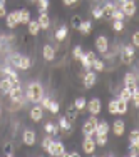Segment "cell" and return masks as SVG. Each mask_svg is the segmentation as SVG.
<instances>
[{
	"mask_svg": "<svg viewBox=\"0 0 139 157\" xmlns=\"http://www.w3.org/2000/svg\"><path fill=\"white\" fill-rule=\"evenodd\" d=\"M27 27H29V33H30L32 37H37V35H39L40 25H39V22H37V20H30V22L27 24Z\"/></svg>",
	"mask_w": 139,
	"mask_h": 157,
	"instance_id": "obj_28",
	"label": "cell"
},
{
	"mask_svg": "<svg viewBox=\"0 0 139 157\" xmlns=\"http://www.w3.org/2000/svg\"><path fill=\"white\" fill-rule=\"evenodd\" d=\"M85 105H87V100H85L84 97H77L76 102H74V107H76L79 112H84L85 110Z\"/></svg>",
	"mask_w": 139,
	"mask_h": 157,
	"instance_id": "obj_31",
	"label": "cell"
},
{
	"mask_svg": "<svg viewBox=\"0 0 139 157\" xmlns=\"http://www.w3.org/2000/svg\"><path fill=\"white\" fill-rule=\"evenodd\" d=\"M15 84H18V82H14L10 77L2 78V80H0V92H2V94H9V90H10V89H12Z\"/></svg>",
	"mask_w": 139,
	"mask_h": 157,
	"instance_id": "obj_19",
	"label": "cell"
},
{
	"mask_svg": "<svg viewBox=\"0 0 139 157\" xmlns=\"http://www.w3.org/2000/svg\"><path fill=\"white\" fill-rule=\"evenodd\" d=\"M94 139H96V144L104 147L107 144V134H94Z\"/></svg>",
	"mask_w": 139,
	"mask_h": 157,
	"instance_id": "obj_34",
	"label": "cell"
},
{
	"mask_svg": "<svg viewBox=\"0 0 139 157\" xmlns=\"http://www.w3.org/2000/svg\"><path fill=\"white\" fill-rule=\"evenodd\" d=\"M35 3H37L40 12H47V9L50 7V2H49V0H35Z\"/></svg>",
	"mask_w": 139,
	"mask_h": 157,
	"instance_id": "obj_36",
	"label": "cell"
},
{
	"mask_svg": "<svg viewBox=\"0 0 139 157\" xmlns=\"http://www.w3.org/2000/svg\"><path fill=\"white\" fill-rule=\"evenodd\" d=\"M119 9L124 12L126 17H133V15H136L137 7H136V2H134V0H126V2H122L121 5H119Z\"/></svg>",
	"mask_w": 139,
	"mask_h": 157,
	"instance_id": "obj_9",
	"label": "cell"
},
{
	"mask_svg": "<svg viewBox=\"0 0 139 157\" xmlns=\"http://www.w3.org/2000/svg\"><path fill=\"white\" fill-rule=\"evenodd\" d=\"M59 109H61V107H59V102H57V100H50L47 110L50 112V114H59Z\"/></svg>",
	"mask_w": 139,
	"mask_h": 157,
	"instance_id": "obj_40",
	"label": "cell"
},
{
	"mask_svg": "<svg viewBox=\"0 0 139 157\" xmlns=\"http://www.w3.org/2000/svg\"><path fill=\"white\" fill-rule=\"evenodd\" d=\"M2 48H3V42L0 40V52H2Z\"/></svg>",
	"mask_w": 139,
	"mask_h": 157,
	"instance_id": "obj_53",
	"label": "cell"
},
{
	"mask_svg": "<svg viewBox=\"0 0 139 157\" xmlns=\"http://www.w3.org/2000/svg\"><path fill=\"white\" fill-rule=\"evenodd\" d=\"M112 132H114L116 137H121L124 136V132H126V122L122 121V119H116L114 122H112Z\"/></svg>",
	"mask_w": 139,
	"mask_h": 157,
	"instance_id": "obj_14",
	"label": "cell"
},
{
	"mask_svg": "<svg viewBox=\"0 0 139 157\" xmlns=\"http://www.w3.org/2000/svg\"><path fill=\"white\" fill-rule=\"evenodd\" d=\"M7 95H9L10 100L20 99V97H22V87H20V84H15V85H14V87L9 90V94H7Z\"/></svg>",
	"mask_w": 139,
	"mask_h": 157,
	"instance_id": "obj_22",
	"label": "cell"
},
{
	"mask_svg": "<svg viewBox=\"0 0 139 157\" xmlns=\"http://www.w3.org/2000/svg\"><path fill=\"white\" fill-rule=\"evenodd\" d=\"M116 100H117V114H121V115L127 114V100L119 99V97Z\"/></svg>",
	"mask_w": 139,
	"mask_h": 157,
	"instance_id": "obj_30",
	"label": "cell"
},
{
	"mask_svg": "<svg viewBox=\"0 0 139 157\" xmlns=\"http://www.w3.org/2000/svg\"><path fill=\"white\" fill-rule=\"evenodd\" d=\"M20 17H22V24H29L30 22V12H29V9H20Z\"/></svg>",
	"mask_w": 139,
	"mask_h": 157,
	"instance_id": "obj_37",
	"label": "cell"
},
{
	"mask_svg": "<svg viewBox=\"0 0 139 157\" xmlns=\"http://www.w3.org/2000/svg\"><path fill=\"white\" fill-rule=\"evenodd\" d=\"M0 3H5V0H0Z\"/></svg>",
	"mask_w": 139,
	"mask_h": 157,
	"instance_id": "obj_56",
	"label": "cell"
},
{
	"mask_svg": "<svg viewBox=\"0 0 139 157\" xmlns=\"http://www.w3.org/2000/svg\"><path fill=\"white\" fill-rule=\"evenodd\" d=\"M67 35H69V27H67V25H61V27L55 30V40H59V42H62L64 39H67Z\"/></svg>",
	"mask_w": 139,
	"mask_h": 157,
	"instance_id": "obj_23",
	"label": "cell"
},
{
	"mask_svg": "<svg viewBox=\"0 0 139 157\" xmlns=\"http://www.w3.org/2000/svg\"><path fill=\"white\" fill-rule=\"evenodd\" d=\"M97 82V74L94 70H87L84 74V89H92Z\"/></svg>",
	"mask_w": 139,
	"mask_h": 157,
	"instance_id": "obj_15",
	"label": "cell"
},
{
	"mask_svg": "<svg viewBox=\"0 0 139 157\" xmlns=\"http://www.w3.org/2000/svg\"><path fill=\"white\" fill-rule=\"evenodd\" d=\"M131 44H133L134 47H139V30H136L133 33V37H131Z\"/></svg>",
	"mask_w": 139,
	"mask_h": 157,
	"instance_id": "obj_48",
	"label": "cell"
},
{
	"mask_svg": "<svg viewBox=\"0 0 139 157\" xmlns=\"http://www.w3.org/2000/svg\"><path fill=\"white\" fill-rule=\"evenodd\" d=\"M92 17L96 18V20H101V18H102V7H94L92 9Z\"/></svg>",
	"mask_w": 139,
	"mask_h": 157,
	"instance_id": "obj_44",
	"label": "cell"
},
{
	"mask_svg": "<svg viewBox=\"0 0 139 157\" xmlns=\"http://www.w3.org/2000/svg\"><path fill=\"white\" fill-rule=\"evenodd\" d=\"M92 69L96 70V72H104V69H106V63H104L101 59H94L92 60Z\"/></svg>",
	"mask_w": 139,
	"mask_h": 157,
	"instance_id": "obj_33",
	"label": "cell"
},
{
	"mask_svg": "<svg viewBox=\"0 0 139 157\" xmlns=\"http://www.w3.org/2000/svg\"><path fill=\"white\" fill-rule=\"evenodd\" d=\"M29 2H30V3H35V0H29Z\"/></svg>",
	"mask_w": 139,
	"mask_h": 157,
	"instance_id": "obj_54",
	"label": "cell"
},
{
	"mask_svg": "<svg viewBox=\"0 0 139 157\" xmlns=\"http://www.w3.org/2000/svg\"><path fill=\"white\" fill-rule=\"evenodd\" d=\"M124 17H126V15H124V12H122V10L117 7V9L114 10V13H112L111 20H124Z\"/></svg>",
	"mask_w": 139,
	"mask_h": 157,
	"instance_id": "obj_42",
	"label": "cell"
},
{
	"mask_svg": "<svg viewBox=\"0 0 139 157\" xmlns=\"http://www.w3.org/2000/svg\"><path fill=\"white\" fill-rule=\"evenodd\" d=\"M47 154L55 155V157H66V155H67V151H66V145H64V142L54 140V142H52V145H50V151H49Z\"/></svg>",
	"mask_w": 139,
	"mask_h": 157,
	"instance_id": "obj_6",
	"label": "cell"
},
{
	"mask_svg": "<svg viewBox=\"0 0 139 157\" xmlns=\"http://www.w3.org/2000/svg\"><path fill=\"white\" fill-rule=\"evenodd\" d=\"M94 44H96V48H97L99 54H106V52L109 50V40H107L106 35H99Z\"/></svg>",
	"mask_w": 139,
	"mask_h": 157,
	"instance_id": "obj_13",
	"label": "cell"
},
{
	"mask_svg": "<svg viewBox=\"0 0 139 157\" xmlns=\"http://www.w3.org/2000/svg\"><path fill=\"white\" fill-rule=\"evenodd\" d=\"M32 67V60L27 57V55H20V60H18V65H17V69H20V70H29Z\"/></svg>",
	"mask_w": 139,
	"mask_h": 157,
	"instance_id": "obj_25",
	"label": "cell"
},
{
	"mask_svg": "<svg viewBox=\"0 0 139 157\" xmlns=\"http://www.w3.org/2000/svg\"><path fill=\"white\" fill-rule=\"evenodd\" d=\"M0 115H2V105H0Z\"/></svg>",
	"mask_w": 139,
	"mask_h": 157,
	"instance_id": "obj_55",
	"label": "cell"
},
{
	"mask_svg": "<svg viewBox=\"0 0 139 157\" xmlns=\"http://www.w3.org/2000/svg\"><path fill=\"white\" fill-rule=\"evenodd\" d=\"M81 17H79V15H72V18H70V25H72V27L74 29H76V30H77V27H79V24H81Z\"/></svg>",
	"mask_w": 139,
	"mask_h": 157,
	"instance_id": "obj_47",
	"label": "cell"
},
{
	"mask_svg": "<svg viewBox=\"0 0 139 157\" xmlns=\"http://www.w3.org/2000/svg\"><path fill=\"white\" fill-rule=\"evenodd\" d=\"M131 100H133V104H134V107H139V90H136L133 94V97H131Z\"/></svg>",
	"mask_w": 139,
	"mask_h": 157,
	"instance_id": "obj_49",
	"label": "cell"
},
{
	"mask_svg": "<svg viewBox=\"0 0 139 157\" xmlns=\"http://www.w3.org/2000/svg\"><path fill=\"white\" fill-rule=\"evenodd\" d=\"M112 30L122 32L124 30V20H112Z\"/></svg>",
	"mask_w": 139,
	"mask_h": 157,
	"instance_id": "obj_38",
	"label": "cell"
},
{
	"mask_svg": "<svg viewBox=\"0 0 139 157\" xmlns=\"http://www.w3.org/2000/svg\"><path fill=\"white\" fill-rule=\"evenodd\" d=\"M124 87L129 89L131 94H134L136 90H139V85H137V80H136V75L131 72H127L126 75H124Z\"/></svg>",
	"mask_w": 139,
	"mask_h": 157,
	"instance_id": "obj_7",
	"label": "cell"
},
{
	"mask_svg": "<svg viewBox=\"0 0 139 157\" xmlns=\"http://www.w3.org/2000/svg\"><path fill=\"white\" fill-rule=\"evenodd\" d=\"M109 130H111V125H109L107 121H99L97 122L96 134H109Z\"/></svg>",
	"mask_w": 139,
	"mask_h": 157,
	"instance_id": "obj_27",
	"label": "cell"
},
{
	"mask_svg": "<svg viewBox=\"0 0 139 157\" xmlns=\"http://www.w3.org/2000/svg\"><path fill=\"white\" fill-rule=\"evenodd\" d=\"M22 142H24V145H27V147L35 145V142H37V134L34 132L32 129H25L24 134H22Z\"/></svg>",
	"mask_w": 139,
	"mask_h": 157,
	"instance_id": "obj_12",
	"label": "cell"
},
{
	"mask_svg": "<svg viewBox=\"0 0 139 157\" xmlns=\"http://www.w3.org/2000/svg\"><path fill=\"white\" fill-rule=\"evenodd\" d=\"M25 100H27V99H24V97H20V99H15V100H10V109H9V110L15 112V110H20V109H24V104H25Z\"/></svg>",
	"mask_w": 139,
	"mask_h": 157,
	"instance_id": "obj_26",
	"label": "cell"
},
{
	"mask_svg": "<svg viewBox=\"0 0 139 157\" xmlns=\"http://www.w3.org/2000/svg\"><path fill=\"white\" fill-rule=\"evenodd\" d=\"M116 9H117V5H114V3H112V2L106 3V5L102 7V17H104V18H111Z\"/></svg>",
	"mask_w": 139,
	"mask_h": 157,
	"instance_id": "obj_24",
	"label": "cell"
},
{
	"mask_svg": "<svg viewBox=\"0 0 139 157\" xmlns=\"http://www.w3.org/2000/svg\"><path fill=\"white\" fill-rule=\"evenodd\" d=\"M82 54H84V50H82L81 45H76V47L72 48V57H74V60H79Z\"/></svg>",
	"mask_w": 139,
	"mask_h": 157,
	"instance_id": "obj_43",
	"label": "cell"
},
{
	"mask_svg": "<svg viewBox=\"0 0 139 157\" xmlns=\"http://www.w3.org/2000/svg\"><path fill=\"white\" fill-rule=\"evenodd\" d=\"M42 57H44V60H47V62H52V60H55V48L50 45V44H46L42 48Z\"/></svg>",
	"mask_w": 139,
	"mask_h": 157,
	"instance_id": "obj_17",
	"label": "cell"
},
{
	"mask_svg": "<svg viewBox=\"0 0 139 157\" xmlns=\"http://www.w3.org/2000/svg\"><path fill=\"white\" fill-rule=\"evenodd\" d=\"M44 130H46L49 136L55 137V136L59 134V130H61V129H59V125H57V124H54V122L49 121V122H46V124H44Z\"/></svg>",
	"mask_w": 139,
	"mask_h": 157,
	"instance_id": "obj_21",
	"label": "cell"
},
{
	"mask_svg": "<svg viewBox=\"0 0 139 157\" xmlns=\"http://www.w3.org/2000/svg\"><path fill=\"white\" fill-rule=\"evenodd\" d=\"M57 125H59V129L64 130L66 134H72V130H74V125H72V122L69 121V119L64 115V117H59V122H57Z\"/></svg>",
	"mask_w": 139,
	"mask_h": 157,
	"instance_id": "obj_16",
	"label": "cell"
},
{
	"mask_svg": "<svg viewBox=\"0 0 139 157\" xmlns=\"http://www.w3.org/2000/svg\"><path fill=\"white\" fill-rule=\"evenodd\" d=\"M134 59H136V47H134L133 44L124 45L122 50H121V62L124 65H131V63L134 62Z\"/></svg>",
	"mask_w": 139,
	"mask_h": 157,
	"instance_id": "obj_2",
	"label": "cell"
},
{
	"mask_svg": "<svg viewBox=\"0 0 139 157\" xmlns=\"http://www.w3.org/2000/svg\"><path fill=\"white\" fill-rule=\"evenodd\" d=\"M37 22H39V25H40V30H47V29L50 27V15H49L47 12H40Z\"/></svg>",
	"mask_w": 139,
	"mask_h": 157,
	"instance_id": "obj_20",
	"label": "cell"
},
{
	"mask_svg": "<svg viewBox=\"0 0 139 157\" xmlns=\"http://www.w3.org/2000/svg\"><path fill=\"white\" fill-rule=\"evenodd\" d=\"M7 15V9H5V3H0V18H5Z\"/></svg>",
	"mask_w": 139,
	"mask_h": 157,
	"instance_id": "obj_50",
	"label": "cell"
},
{
	"mask_svg": "<svg viewBox=\"0 0 139 157\" xmlns=\"http://www.w3.org/2000/svg\"><path fill=\"white\" fill-rule=\"evenodd\" d=\"M52 142H54V137H52V136H49V134H47L46 137H44V139H42V149H44L46 152H49V151H50V145H52Z\"/></svg>",
	"mask_w": 139,
	"mask_h": 157,
	"instance_id": "obj_35",
	"label": "cell"
},
{
	"mask_svg": "<svg viewBox=\"0 0 139 157\" xmlns=\"http://www.w3.org/2000/svg\"><path fill=\"white\" fill-rule=\"evenodd\" d=\"M3 154H5L7 157H12V155H14V147H12V144H5V145H3Z\"/></svg>",
	"mask_w": 139,
	"mask_h": 157,
	"instance_id": "obj_45",
	"label": "cell"
},
{
	"mask_svg": "<svg viewBox=\"0 0 139 157\" xmlns=\"http://www.w3.org/2000/svg\"><path fill=\"white\" fill-rule=\"evenodd\" d=\"M94 59H96V54H94V52H84V54L81 55V59H79V62L82 63V69L85 70V72H87V70H91L92 69V60Z\"/></svg>",
	"mask_w": 139,
	"mask_h": 157,
	"instance_id": "obj_8",
	"label": "cell"
},
{
	"mask_svg": "<svg viewBox=\"0 0 139 157\" xmlns=\"http://www.w3.org/2000/svg\"><path fill=\"white\" fill-rule=\"evenodd\" d=\"M102 109V104H101V99H97V97H94V99L87 100V105H85V110H89V114L91 115H97Z\"/></svg>",
	"mask_w": 139,
	"mask_h": 157,
	"instance_id": "obj_11",
	"label": "cell"
},
{
	"mask_svg": "<svg viewBox=\"0 0 139 157\" xmlns=\"http://www.w3.org/2000/svg\"><path fill=\"white\" fill-rule=\"evenodd\" d=\"M2 72L5 74V77H10L14 82H18V75H17V72L12 69V67H3Z\"/></svg>",
	"mask_w": 139,
	"mask_h": 157,
	"instance_id": "obj_29",
	"label": "cell"
},
{
	"mask_svg": "<svg viewBox=\"0 0 139 157\" xmlns=\"http://www.w3.org/2000/svg\"><path fill=\"white\" fill-rule=\"evenodd\" d=\"M92 30H94V27H92L91 20H82L81 24H79V27H77V32L81 33V35H89Z\"/></svg>",
	"mask_w": 139,
	"mask_h": 157,
	"instance_id": "obj_18",
	"label": "cell"
},
{
	"mask_svg": "<svg viewBox=\"0 0 139 157\" xmlns=\"http://www.w3.org/2000/svg\"><path fill=\"white\" fill-rule=\"evenodd\" d=\"M77 2H79V0H62V3L66 7H72V5H76Z\"/></svg>",
	"mask_w": 139,
	"mask_h": 157,
	"instance_id": "obj_51",
	"label": "cell"
},
{
	"mask_svg": "<svg viewBox=\"0 0 139 157\" xmlns=\"http://www.w3.org/2000/svg\"><path fill=\"white\" fill-rule=\"evenodd\" d=\"M25 95H27L25 99H27L29 102L39 104L46 94H44V87L39 84V82H30V84L27 85V92H25Z\"/></svg>",
	"mask_w": 139,
	"mask_h": 157,
	"instance_id": "obj_1",
	"label": "cell"
},
{
	"mask_svg": "<svg viewBox=\"0 0 139 157\" xmlns=\"http://www.w3.org/2000/svg\"><path fill=\"white\" fill-rule=\"evenodd\" d=\"M29 117L32 122H40L44 119V107L40 104H34V107L29 112Z\"/></svg>",
	"mask_w": 139,
	"mask_h": 157,
	"instance_id": "obj_10",
	"label": "cell"
},
{
	"mask_svg": "<svg viewBox=\"0 0 139 157\" xmlns=\"http://www.w3.org/2000/svg\"><path fill=\"white\" fill-rule=\"evenodd\" d=\"M97 122H99L97 115H91V117L84 122V125H82V134H84V136H94V134H96Z\"/></svg>",
	"mask_w": 139,
	"mask_h": 157,
	"instance_id": "obj_3",
	"label": "cell"
},
{
	"mask_svg": "<svg viewBox=\"0 0 139 157\" xmlns=\"http://www.w3.org/2000/svg\"><path fill=\"white\" fill-rule=\"evenodd\" d=\"M50 100H52V99H50V97H47V95H44V97H42V100H40L39 104L44 107V110H47V109H49V104H50Z\"/></svg>",
	"mask_w": 139,
	"mask_h": 157,
	"instance_id": "obj_46",
	"label": "cell"
},
{
	"mask_svg": "<svg viewBox=\"0 0 139 157\" xmlns=\"http://www.w3.org/2000/svg\"><path fill=\"white\" fill-rule=\"evenodd\" d=\"M107 110L111 115H117V100H111L107 105Z\"/></svg>",
	"mask_w": 139,
	"mask_h": 157,
	"instance_id": "obj_39",
	"label": "cell"
},
{
	"mask_svg": "<svg viewBox=\"0 0 139 157\" xmlns=\"http://www.w3.org/2000/svg\"><path fill=\"white\" fill-rule=\"evenodd\" d=\"M96 139H94V136H84V140H82V151H84V154L91 155L96 152Z\"/></svg>",
	"mask_w": 139,
	"mask_h": 157,
	"instance_id": "obj_5",
	"label": "cell"
},
{
	"mask_svg": "<svg viewBox=\"0 0 139 157\" xmlns=\"http://www.w3.org/2000/svg\"><path fill=\"white\" fill-rule=\"evenodd\" d=\"M79 114H81V112H79V110L76 109V107H74V105H69V109H67V115H66V117L69 119L70 122H72V121H76V119L79 117Z\"/></svg>",
	"mask_w": 139,
	"mask_h": 157,
	"instance_id": "obj_32",
	"label": "cell"
},
{
	"mask_svg": "<svg viewBox=\"0 0 139 157\" xmlns=\"http://www.w3.org/2000/svg\"><path fill=\"white\" fill-rule=\"evenodd\" d=\"M131 97H133V94H131V90H129V89H126V87L119 92V99H124V100H127V102H129Z\"/></svg>",
	"mask_w": 139,
	"mask_h": 157,
	"instance_id": "obj_41",
	"label": "cell"
},
{
	"mask_svg": "<svg viewBox=\"0 0 139 157\" xmlns=\"http://www.w3.org/2000/svg\"><path fill=\"white\" fill-rule=\"evenodd\" d=\"M67 155H69V157H79L77 152H67Z\"/></svg>",
	"mask_w": 139,
	"mask_h": 157,
	"instance_id": "obj_52",
	"label": "cell"
},
{
	"mask_svg": "<svg viewBox=\"0 0 139 157\" xmlns=\"http://www.w3.org/2000/svg\"><path fill=\"white\" fill-rule=\"evenodd\" d=\"M18 24H22V17H20V10H14V12H7L5 15V25L9 29H15Z\"/></svg>",
	"mask_w": 139,
	"mask_h": 157,
	"instance_id": "obj_4",
	"label": "cell"
}]
</instances>
